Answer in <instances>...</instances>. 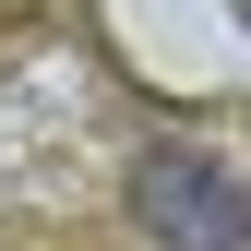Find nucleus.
Returning a JSON list of instances; mask_svg holds the SVG:
<instances>
[{
  "label": "nucleus",
  "instance_id": "obj_1",
  "mask_svg": "<svg viewBox=\"0 0 251 251\" xmlns=\"http://www.w3.org/2000/svg\"><path fill=\"white\" fill-rule=\"evenodd\" d=\"M132 215H144L155 251H239L251 239V203H239L227 155H203V144H155L144 179H132Z\"/></svg>",
  "mask_w": 251,
  "mask_h": 251
}]
</instances>
